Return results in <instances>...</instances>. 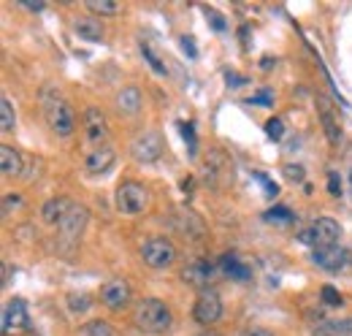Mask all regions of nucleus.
<instances>
[{
    "instance_id": "f257e3e1",
    "label": "nucleus",
    "mask_w": 352,
    "mask_h": 336,
    "mask_svg": "<svg viewBox=\"0 0 352 336\" xmlns=\"http://www.w3.org/2000/svg\"><path fill=\"white\" fill-rule=\"evenodd\" d=\"M133 323L138 331L144 334H168L174 326V315L171 306L160 298H141L135 312H133Z\"/></svg>"
},
{
    "instance_id": "f03ea898",
    "label": "nucleus",
    "mask_w": 352,
    "mask_h": 336,
    "mask_svg": "<svg viewBox=\"0 0 352 336\" xmlns=\"http://www.w3.org/2000/svg\"><path fill=\"white\" fill-rule=\"evenodd\" d=\"M41 106H44V120L49 130L60 138H68L76 127V117H74L71 103L57 90H44L41 92Z\"/></svg>"
},
{
    "instance_id": "7ed1b4c3",
    "label": "nucleus",
    "mask_w": 352,
    "mask_h": 336,
    "mask_svg": "<svg viewBox=\"0 0 352 336\" xmlns=\"http://www.w3.org/2000/svg\"><path fill=\"white\" fill-rule=\"evenodd\" d=\"M87 222H89L87 207H82V204H71L68 214H65V217H63V222L57 225V228H60V239H57L60 252L71 255V252L76 250V244H79V239H82V233H85Z\"/></svg>"
},
{
    "instance_id": "20e7f679",
    "label": "nucleus",
    "mask_w": 352,
    "mask_h": 336,
    "mask_svg": "<svg viewBox=\"0 0 352 336\" xmlns=\"http://www.w3.org/2000/svg\"><path fill=\"white\" fill-rule=\"evenodd\" d=\"M342 239V225L333 220V217H320L311 228L298 233V242L307 244L311 250H320V247H331V244H339Z\"/></svg>"
},
{
    "instance_id": "39448f33",
    "label": "nucleus",
    "mask_w": 352,
    "mask_h": 336,
    "mask_svg": "<svg viewBox=\"0 0 352 336\" xmlns=\"http://www.w3.org/2000/svg\"><path fill=\"white\" fill-rule=\"evenodd\" d=\"M114 207L120 214H141L149 207V190L138 182H122L114 193Z\"/></svg>"
},
{
    "instance_id": "423d86ee",
    "label": "nucleus",
    "mask_w": 352,
    "mask_h": 336,
    "mask_svg": "<svg viewBox=\"0 0 352 336\" xmlns=\"http://www.w3.org/2000/svg\"><path fill=\"white\" fill-rule=\"evenodd\" d=\"M141 260L149 269H168V266L176 263V247L166 236L144 239V244H141Z\"/></svg>"
},
{
    "instance_id": "0eeeda50",
    "label": "nucleus",
    "mask_w": 352,
    "mask_h": 336,
    "mask_svg": "<svg viewBox=\"0 0 352 336\" xmlns=\"http://www.w3.org/2000/svg\"><path fill=\"white\" fill-rule=\"evenodd\" d=\"M131 155L135 163L152 166L163 158V138L157 130H141L131 141Z\"/></svg>"
},
{
    "instance_id": "6e6552de",
    "label": "nucleus",
    "mask_w": 352,
    "mask_h": 336,
    "mask_svg": "<svg viewBox=\"0 0 352 336\" xmlns=\"http://www.w3.org/2000/svg\"><path fill=\"white\" fill-rule=\"evenodd\" d=\"M192 317L201 323V326H214L222 317V298L217 291L206 288L201 291L195 298V306H192Z\"/></svg>"
},
{
    "instance_id": "1a4fd4ad",
    "label": "nucleus",
    "mask_w": 352,
    "mask_h": 336,
    "mask_svg": "<svg viewBox=\"0 0 352 336\" xmlns=\"http://www.w3.org/2000/svg\"><path fill=\"white\" fill-rule=\"evenodd\" d=\"M317 109H320V125L325 130V138L331 147H339L342 138H344V130L339 123V112L333 109V103L325 98V95H317Z\"/></svg>"
},
{
    "instance_id": "9d476101",
    "label": "nucleus",
    "mask_w": 352,
    "mask_h": 336,
    "mask_svg": "<svg viewBox=\"0 0 352 336\" xmlns=\"http://www.w3.org/2000/svg\"><path fill=\"white\" fill-rule=\"evenodd\" d=\"M347 260H350V252L344 250L342 244H331V247L311 250V263H314L317 269H322V271H331V274L342 271V269L347 266Z\"/></svg>"
},
{
    "instance_id": "9b49d317",
    "label": "nucleus",
    "mask_w": 352,
    "mask_h": 336,
    "mask_svg": "<svg viewBox=\"0 0 352 336\" xmlns=\"http://www.w3.org/2000/svg\"><path fill=\"white\" fill-rule=\"evenodd\" d=\"M204 179H206V185H212V187H222L228 179H230V163H228V158L222 155L220 149H212L209 155H206V160H204Z\"/></svg>"
},
{
    "instance_id": "f8f14e48",
    "label": "nucleus",
    "mask_w": 352,
    "mask_h": 336,
    "mask_svg": "<svg viewBox=\"0 0 352 336\" xmlns=\"http://www.w3.org/2000/svg\"><path fill=\"white\" fill-rule=\"evenodd\" d=\"M214 263L209 260H192L182 269V280L190 285V288H198V291H206V285H212V277H214Z\"/></svg>"
},
{
    "instance_id": "ddd939ff",
    "label": "nucleus",
    "mask_w": 352,
    "mask_h": 336,
    "mask_svg": "<svg viewBox=\"0 0 352 336\" xmlns=\"http://www.w3.org/2000/svg\"><path fill=\"white\" fill-rule=\"evenodd\" d=\"M85 133H87V141L95 147H106V138H109V123H106V114L95 106L85 109Z\"/></svg>"
},
{
    "instance_id": "4468645a",
    "label": "nucleus",
    "mask_w": 352,
    "mask_h": 336,
    "mask_svg": "<svg viewBox=\"0 0 352 336\" xmlns=\"http://www.w3.org/2000/svg\"><path fill=\"white\" fill-rule=\"evenodd\" d=\"M100 301L109 306V309H125L131 304V285L125 280H111L100 288Z\"/></svg>"
},
{
    "instance_id": "2eb2a0df",
    "label": "nucleus",
    "mask_w": 352,
    "mask_h": 336,
    "mask_svg": "<svg viewBox=\"0 0 352 336\" xmlns=\"http://www.w3.org/2000/svg\"><path fill=\"white\" fill-rule=\"evenodd\" d=\"M28 326V306L22 298H11L6 306H3V334H11V331H19Z\"/></svg>"
},
{
    "instance_id": "dca6fc26",
    "label": "nucleus",
    "mask_w": 352,
    "mask_h": 336,
    "mask_svg": "<svg viewBox=\"0 0 352 336\" xmlns=\"http://www.w3.org/2000/svg\"><path fill=\"white\" fill-rule=\"evenodd\" d=\"M171 225H174L182 236H187V239H201V236L206 233L204 222H201V220H198L192 211H184V209L171 214Z\"/></svg>"
},
{
    "instance_id": "f3484780",
    "label": "nucleus",
    "mask_w": 352,
    "mask_h": 336,
    "mask_svg": "<svg viewBox=\"0 0 352 336\" xmlns=\"http://www.w3.org/2000/svg\"><path fill=\"white\" fill-rule=\"evenodd\" d=\"M141 103H144V98H141V90L138 87H122L120 92H117V98H114V106H117V112L122 114V117H135L138 112H141Z\"/></svg>"
},
{
    "instance_id": "a211bd4d",
    "label": "nucleus",
    "mask_w": 352,
    "mask_h": 336,
    "mask_svg": "<svg viewBox=\"0 0 352 336\" xmlns=\"http://www.w3.org/2000/svg\"><path fill=\"white\" fill-rule=\"evenodd\" d=\"M114 163H117V152L111 147H98L85 158V168L89 174H106Z\"/></svg>"
},
{
    "instance_id": "6ab92c4d",
    "label": "nucleus",
    "mask_w": 352,
    "mask_h": 336,
    "mask_svg": "<svg viewBox=\"0 0 352 336\" xmlns=\"http://www.w3.org/2000/svg\"><path fill=\"white\" fill-rule=\"evenodd\" d=\"M0 171H3V176L6 179H16V176H22V171H25V163H22V155L14 149V147H0Z\"/></svg>"
},
{
    "instance_id": "aec40b11",
    "label": "nucleus",
    "mask_w": 352,
    "mask_h": 336,
    "mask_svg": "<svg viewBox=\"0 0 352 336\" xmlns=\"http://www.w3.org/2000/svg\"><path fill=\"white\" fill-rule=\"evenodd\" d=\"M68 209H71V201L63 198V196H54V198H49L44 207H41V220L49 222V225H60L63 217L68 214Z\"/></svg>"
},
{
    "instance_id": "412c9836",
    "label": "nucleus",
    "mask_w": 352,
    "mask_h": 336,
    "mask_svg": "<svg viewBox=\"0 0 352 336\" xmlns=\"http://www.w3.org/2000/svg\"><path fill=\"white\" fill-rule=\"evenodd\" d=\"M74 33L79 39H85V41H100L106 36L100 19H95V17H79V19H74Z\"/></svg>"
},
{
    "instance_id": "4be33fe9",
    "label": "nucleus",
    "mask_w": 352,
    "mask_h": 336,
    "mask_svg": "<svg viewBox=\"0 0 352 336\" xmlns=\"http://www.w3.org/2000/svg\"><path fill=\"white\" fill-rule=\"evenodd\" d=\"M220 269L230 277V280H239V282H247V280H252V269L250 266H244L236 255H222L220 258Z\"/></svg>"
},
{
    "instance_id": "5701e85b",
    "label": "nucleus",
    "mask_w": 352,
    "mask_h": 336,
    "mask_svg": "<svg viewBox=\"0 0 352 336\" xmlns=\"http://www.w3.org/2000/svg\"><path fill=\"white\" fill-rule=\"evenodd\" d=\"M311 331L314 336H352V320H320Z\"/></svg>"
},
{
    "instance_id": "b1692460",
    "label": "nucleus",
    "mask_w": 352,
    "mask_h": 336,
    "mask_svg": "<svg viewBox=\"0 0 352 336\" xmlns=\"http://www.w3.org/2000/svg\"><path fill=\"white\" fill-rule=\"evenodd\" d=\"M85 6H87V11L98 14V17H117L122 11V3H117V0H85Z\"/></svg>"
},
{
    "instance_id": "393cba45",
    "label": "nucleus",
    "mask_w": 352,
    "mask_h": 336,
    "mask_svg": "<svg viewBox=\"0 0 352 336\" xmlns=\"http://www.w3.org/2000/svg\"><path fill=\"white\" fill-rule=\"evenodd\" d=\"M14 127H16L14 106H11V101L3 95V98H0V130H3V133H14Z\"/></svg>"
},
{
    "instance_id": "a878e982",
    "label": "nucleus",
    "mask_w": 352,
    "mask_h": 336,
    "mask_svg": "<svg viewBox=\"0 0 352 336\" xmlns=\"http://www.w3.org/2000/svg\"><path fill=\"white\" fill-rule=\"evenodd\" d=\"M141 57L149 63V68H152L157 76H168V65H166V63L157 57V52H155L149 43H141Z\"/></svg>"
},
{
    "instance_id": "bb28decb",
    "label": "nucleus",
    "mask_w": 352,
    "mask_h": 336,
    "mask_svg": "<svg viewBox=\"0 0 352 336\" xmlns=\"http://www.w3.org/2000/svg\"><path fill=\"white\" fill-rule=\"evenodd\" d=\"M89 306H92V295H87V293L68 295V309H71V315H85Z\"/></svg>"
},
{
    "instance_id": "cd10ccee",
    "label": "nucleus",
    "mask_w": 352,
    "mask_h": 336,
    "mask_svg": "<svg viewBox=\"0 0 352 336\" xmlns=\"http://www.w3.org/2000/svg\"><path fill=\"white\" fill-rule=\"evenodd\" d=\"M265 222H279V225H287V222H293L296 220V214L287 209V207H274V209H268L263 214Z\"/></svg>"
},
{
    "instance_id": "c85d7f7f",
    "label": "nucleus",
    "mask_w": 352,
    "mask_h": 336,
    "mask_svg": "<svg viewBox=\"0 0 352 336\" xmlns=\"http://www.w3.org/2000/svg\"><path fill=\"white\" fill-rule=\"evenodd\" d=\"M85 336H117L114 328L106 323V320H92L85 326Z\"/></svg>"
},
{
    "instance_id": "c756f323",
    "label": "nucleus",
    "mask_w": 352,
    "mask_h": 336,
    "mask_svg": "<svg viewBox=\"0 0 352 336\" xmlns=\"http://www.w3.org/2000/svg\"><path fill=\"white\" fill-rule=\"evenodd\" d=\"M265 133H268L271 141H282V136H285V123H282L279 117H271V120L265 123Z\"/></svg>"
},
{
    "instance_id": "7c9ffc66",
    "label": "nucleus",
    "mask_w": 352,
    "mask_h": 336,
    "mask_svg": "<svg viewBox=\"0 0 352 336\" xmlns=\"http://www.w3.org/2000/svg\"><path fill=\"white\" fill-rule=\"evenodd\" d=\"M282 174L287 176V182H296V185H301V182L307 179V171H304V166H285V168H282Z\"/></svg>"
},
{
    "instance_id": "2f4dec72",
    "label": "nucleus",
    "mask_w": 352,
    "mask_h": 336,
    "mask_svg": "<svg viewBox=\"0 0 352 336\" xmlns=\"http://www.w3.org/2000/svg\"><path fill=\"white\" fill-rule=\"evenodd\" d=\"M19 207H22V196L8 193V196L3 198V214H6V217H11V211H16Z\"/></svg>"
},
{
    "instance_id": "473e14b6",
    "label": "nucleus",
    "mask_w": 352,
    "mask_h": 336,
    "mask_svg": "<svg viewBox=\"0 0 352 336\" xmlns=\"http://www.w3.org/2000/svg\"><path fill=\"white\" fill-rule=\"evenodd\" d=\"M322 304H325V306H342V295L336 293V291H333V288H322Z\"/></svg>"
},
{
    "instance_id": "72a5a7b5",
    "label": "nucleus",
    "mask_w": 352,
    "mask_h": 336,
    "mask_svg": "<svg viewBox=\"0 0 352 336\" xmlns=\"http://www.w3.org/2000/svg\"><path fill=\"white\" fill-rule=\"evenodd\" d=\"M179 127H182V136H184V141L190 144V152L195 155V125H192V123H187V125L182 123Z\"/></svg>"
},
{
    "instance_id": "f704fd0d",
    "label": "nucleus",
    "mask_w": 352,
    "mask_h": 336,
    "mask_svg": "<svg viewBox=\"0 0 352 336\" xmlns=\"http://www.w3.org/2000/svg\"><path fill=\"white\" fill-rule=\"evenodd\" d=\"M236 336H274V331H268L263 326H247V328H241Z\"/></svg>"
},
{
    "instance_id": "c9c22d12",
    "label": "nucleus",
    "mask_w": 352,
    "mask_h": 336,
    "mask_svg": "<svg viewBox=\"0 0 352 336\" xmlns=\"http://www.w3.org/2000/svg\"><path fill=\"white\" fill-rule=\"evenodd\" d=\"M328 193H331V196H339V193H342V179H339L336 171L328 174Z\"/></svg>"
},
{
    "instance_id": "e433bc0d",
    "label": "nucleus",
    "mask_w": 352,
    "mask_h": 336,
    "mask_svg": "<svg viewBox=\"0 0 352 336\" xmlns=\"http://www.w3.org/2000/svg\"><path fill=\"white\" fill-rule=\"evenodd\" d=\"M204 14H206V17H212V22H214V30H217V33L225 30V17H222V14H217L214 8H204Z\"/></svg>"
},
{
    "instance_id": "4c0bfd02",
    "label": "nucleus",
    "mask_w": 352,
    "mask_h": 336,
    "mask_svg": "<svg viewBox=\"0 0 352 336\" xmlns=\"http://www.w3.org/2000/svg\"><path fill=\"white\" fill-rule=\"evenodd\" d=\"M182 49H184V54H187V57H195V54H198V49H195V39H192V36H182Z\"/></svg>"
},
{
    "instance_id": "58836bf2",
    "label": "nucleus",
    "mask_w": 352,
    "mask_h": 336,
    "mask_svg": "<svg viewBox=\"0 0 352 336\" xmlns=\"http://www.w3.org/2000/svg\"><path fill=\"white\" fill-rule=\"evenodd\" d=\"M19 6H22V8H28V11H41V8H44V3H41V0H19Z\"/></svg>"
},
{
    "instance_id": "ea45409f",
    "label": "nucleus",
    "mask_w": 352,
    "mask_h": 336,
    "mask_svg": "<svg viewBox=\"0 0 352 336\" xmlns=\"http://www.w3.org/2000/svg\"><path fill=\"white\" fill-rule=\"evenodd\" d=\"M250 103H271L268 90H265V92H261V95H255V98H250Z\"/></svg>"
},
{
    "instance_id": "a19ab883",
    "label": "nucleus",
    "mask_w": 352,
    "mask_h": 336,
    "mask_svg": "<svg viewBox=\"0 0 352 336\" xmlns=\"http://www.w3.org/2000/svg\"><path fill=\"white\" fill-rule=\"evenodd\" d=\"M201 336H220V334H217V331H204Z\"/></svg>"
}]
</instances>
